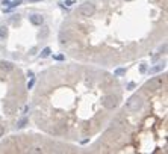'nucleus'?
<instances>
[{
	"label": "nucleus",
	"instance_id": "f3484780",
	"mask_svg": "<svg viewBox=\"0 0 168 154\" xmlns=\"http://www.w3.org/2000/svg\"><path fill=\"white\" fill-rule=\"evenodd\" d=\"M32 86H33V80H30V82H29V85H28V88H32Z\"/></svg>",
	"mask_w": 168,
	"mask_h": 154
},
{
	"label": "nucleus",
	"instance_id": "423d86ee",
	"mask_svg": "<svg viewBox=\"0 0 168 154\" xmlns=\"http://www.w3.org/2000/svg\"><path fill=\"white\" fill-rule=\"evenodd\" d=\"M30 23L35 24V26H41V24L44 23V18H42L41 15H38V14H35V15L30 17Z\"/></svg>",
	"mask_w": 168,
	"mask_h": 154
},
{
	"label": "nucleus",
	"instance_id": "9b49d317",
	"mask_svg": "<svg viewBox=\"0 0 168 154\" xmlns=\"http://www.w3.org/2000/svg\"><path fill=\"white\" fill-rule=\"evenodd\" d=\"M26 124H28V120H26V118H24V120H21V121H20L18 124H17V125H18V127H20V129H21V127H24Z\"/></svg>",
	"mask_w": 168,
	"mask_h": 154
},
{
	"label": "nucleus",
	"instance_id": "f257e3e1",
	"mask_svg": "<svg viewBox=\"0 0 168 154\" xmlns=\"http://www.w3.org/2000/svg\"><path fill=\"white\" fill-rule=\"evenodd\" d=\"M126 107H127V110H130V112L139 110V109L143 107V98H141L139 95H132V97L127 100Z\"/></svg>",
	"mask_w": 168,
	"mask_h": 154
},
{
	"label": "nucleus",
	"instance_id": "a211bd4d",
	"mask_svg": "<svg viewBox=\"0 0 168 154\" xmlns=\"http://www.w3.org/2000/svg\"><path fill=\"white\" fill-rule=\"evenodd\" d=\"M126 2H130V0H126Z\"/></svg>",
	"mask_w": 168,
	"mask_h": 154
},
{
	"label": "nucleus",
	"instance_id": "6e6552de",
	"mask_svg": "<svg viewBox=\"0 0 168 154\" xmlns=\"http://www.w3.org/2000/svg\"><path fill=\"white\" fill-rule=\"evenodd\" d=\"M6 36H8V27L2 26L0 27V38H6Z\"/></svg>",
	"mask_w": 168,
	"mask_h": 154
},
{
	"label": "nucleus",
	"instance_id": "f03ea898",
	"mask_svg": "<svg viewBox=\"0 0 168 154\" xmlns=\"http://www.w3.org/2000/svg\"><path fill=\"white\" fill-rule=\"evenodd\" d=\"M94 12H95V6L91 2H85L83 5H80V8H79V14L82 17H92Z\"/></svg>",
	"mask_w": 168,
	"mask_h": 154
},
{
	"label": "nucleus",
	"instance_id": "1a4fd4ad",
	"mask_svg": "<svg viewBox=\"0 0 168 154\" xmlns=\"http://www.w3.org/2000/svg\"><path fill=\"white\" fill-rule=\"evenodd\" d=\"M164 63H161V65H157V67H153V68H150V72H152V74H153V72H157V71H161V70H164Z\"/></svg>",
	"mask_w": 168,
	"mask_h": 154
},
{
	"label": "nucleus",
	"instance_id": "9d476101",
	"mask_svg": "<svg viewBox=\"0 0 168 154\" xmlns=\"http://www.w3.org/2000/svg\"><path fill=\"white\" fill-rule=\"evenodd\" d=\"M49 54H50V49H49V47H46V49L41 51V56H42V58H47Z\"/></svg>",
	"mask_w": 168,
	"mask_h": 154
},
{
	"label": "nucleus",
	"instance_id": "20e7f679",
	"mask_svg": "<svg viewBox=\"0 0 168 154\" xmlns=\"http://www.w3.org/2000/svg\"><path fill=\"white\" fill-rule=\"evenodd\" d=\"M103 106L106 109H114L118 106V97L117 95H106L103 97Z\"/></svg>",
	"mask_w": 168,
	"mask_h": 154
},
{
	"label": "nucleus",
	"instance_id": "dca6fc26",
	"mask_svg": "<svg viewBox=\"0 0 168 154\" xmlns=\"http://www.w3.org/2000/svg\"><path fill=\"white\" fill-rule=\"evenodd\" d=\"M56 59H58V60H62V59H64V56H62V54H59V56H56Z\"/></svg>",
	"mask_w": 168,
	"mask_h": 154
},
{
	"label": "nucleus",
	"instance_id": "4468645a",
	"mask_svg": "<svg viewBox=\"0 0 168 154\" xmlns=\"http://www.w3.org/2000/svg\"><path fill=\"white\" fill-rule=\"evenodd\" d=\"M3 133H5V129H3V125H0V138L3 136Z\"/></svg>",
	"mask_w": 168,
	"mask_h": 154
},
{
	"label": "nucleus",
	"instance_id": "2eb2a0df",
	"mask_svg": "<svg viewBox=\"0 0 168 154\" xmlns=\"http://www.w3.org/2000/svg\"><path fill=\"white\" fill-rule=\"evenodd\" d=\"M3 5H6V6H11V2H9V0H5V2H3Z\"/></svg>",
	"mask_w": 168,
	"mask_h": 154
},
{
	"label": "nucleus",
	"instance_id": "39448f33",
	"mask_svg": "<svg viewBox=\"0 0 168 154\" xmlns=\"http://www.w3.org/2000/svg\"><path fill=\"white\" fill-rule=\"evenodd\" d=\"M28 151L30 154H41V153H44V147L42 145H30Z\"/></svg>",
	"mask_w": 168,
	"mask_h": 154
},
{
	"label": "nucleus",
	"instance_id": "f8f14e48",
	"mask_svg": "<svg viewBox=\"0 0 168 154\" xmlns=\"http://www.w3.org/2000/svg\"><path fill=\"white\" fill-rule=\"evenodd\" d=\"M124 72H126L124 70H123V68H120V70H117V71H115V74H117V76H123Z\"/></svg>",
	"mask_w": 168,
	"mask_h": 154
},
{
	"label": "nucleus",
	"instance_id": "0eeeda50",
	"mask_svg": "<svg viewBox=\"0 0 168 154\" xmlns=\"http://www.w3.org/2000/svg\"><path fill=\"white\" fill-rule=\"evenodd\" d=\"M0 70H3V71H12V70H14V65H12L11 62L2 60V62H0Z\"/></svg>",
	"mask_w": 168,
	"mask_h": 154
},
{
	"label": "nucleus",
	"instance_id": "7ed1b4c3",
	"mask_svg": "<svg viewBox=\"0 0 168 154\" xmlns=\"http://www.w3.org/2000/svg\"><path fill=\"white\" fill-rule=\"evenodd\" d=\"M164 83H165V76H159V77H153L152 80H148L145 86L150 89H159Z\"/></svg>",
	"mask_w": 168,
	"mask_h": 154
},
{
	"label": "nucleus",
	"instance_id": "ddd939ff",
	"mask_svg": "<svg viewBox=\"0 0 168 154\" xmlns=\"http://www.w3.org/2000/svg\"><path fill=\"white\" fill-rule=\"evenodd\" d=\"M64 5H65V6H71V5H74V0H67Z\"/></svg>",
	"mask_w": 168,
	"mask_h": 154
}]
</instances>
